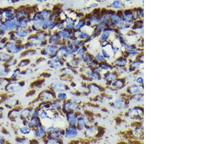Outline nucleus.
I'll return each instance as SVG.
<instances>
[{"instance_id":"1","label":"nucleus","mask_w":218,"mask_h":144,"mask_svg":"<svg viewBox=\"0 0 218 144\" xmlns=\"http://www.w3.org/2000/svg\"><path fill=\"white\" fill-rule=\"evenodd\" d=\"M126 119L141 120L144 119V108L141 105H136L128 109L125 112L118 114L114 117V120L116 125L123 123Z\"/></svg>"},{"instance_id":"2","label":"nucleus","mask_w":218,"mask_h":144,"mask_svg":"<svg viewBox=\"0 0 218 144\" xmlns=\"http://www.w3.org/2000/svg\"><path fill=\"white\" fill-rule=\"evenodd\" d=\"M83 136L91 144H96L104 137L106 132V128L98 122L88 126L83 132Z\"/></svg>"},{"instance_id":"3","label":"nucleus","mask_w":218,"mask_h":144,"mask_svg":"<svg viewBox=\"0 0 218 144\" xmlns=\"http://www.w3.org/2000/svg\"><path fill=\"white\" fill-rule=\"evenodd\" d=\"M99 117L98 115L89 110L79 112L76 127L80 132H83L88 126L96 122V119Z\"/></svg>"},{"instance_id":"4","label":"nucleus","mask_w":218,"mask_h":144,"mask_svg":"<svg viewBox=\"0 0 218 144\" xmlns=\"http://www.w3.org/2000/svg\"><path fill=\"white\" fill-rule=\"evenodd\" d=\"M119 138L125 140H144V129L140 128L130 127L119 130L117 132Z\"/></svg>"},{"instance_id":"5","label":"nucleus","mask_w":218,"mask_h":144,"mask_svg":"<svg viewBox=\"0 0 218 144\" xmlns=\"http://www.w3.org/2000/svg\"><path fill=\"white\" fill-rule=\"evenodd\" d=\"M83 111V106L71 100H67L63 102L62 112L64 115L68 112H80Z\"/></svg>"},{"instance_id":"6","label":"nucleus","mask_w":218,"mask_h":144,"mask_svg":"<svg viewBox=\"0 0 218 144\" xmlns=\"http://www.w3.org/2000/svg\"><path fill=\"white\" fill-rule=\"evenodd\" d=\"M129 104L128 95H126L125 94L110 103L111 107L118 110L126 109L128 107Z\"/></svg>"},{"instance_id":"7","label":"nucleus","mask_w":218,"mask_h":144,"mask_svg":"<svg viewBox=\"0 0 218 144\" xmlns=\"http://www.w3.org/2000/svg\"><path fill=\"white\" fill-rule=\"evenodd\" d=\"M80 132L76 126L68 125L64 128V138L67 139H74L79 136Z\"/></svg>"},{"instance_id":"8","label":"nucleus","mask_w":218,"mask_h":144,"mask_svg":"<svg viewBox=\"0 0 218 144\" xmlns=\"http://www.w3.org/2000/svg\"><path fill=\"white\" fill-rule=\"evenodd\" d=\"M39 101L51 103L56 99V95L55 93L51 90H45L41 93L38 98Z\"/></svg>"},{"instance_id":"9","label":"nucleus","mask_w":218,"mask_h":144,"mask_svg":"<svg viewBox=\"0 0 218 144\" xmlns=\"http://www.w3.org/2000/svg\"><path fill=\"white\" fill-rule=\"evenodd\" d=\"M20 125L17 128V133L18 136H25L30 138L32 136V129L26 125L24 124L23 121L19 124Z\"/></svg>"},{"instance_id":"10","label":"nucleus","mask_w":218,"mask_h":144,"mask_svg":"<svg viewBox=\"0 0 218 144\" xmlns=\"http://www.w3.org/2000/svg\"><path fill=\"white\" fill-rule=\"evenodd\" d=\"M23 122L32 130L36 129L43 125L42 121L39 117H31L26 121H23Z\"/></svg>"},{"instance_id":"11","label":"nucleus","mask_w":218,"mask_h":144,"mask_svg":"<svg viewBox=\"0 0 218 144\" xmlns=\"http://www.w3.org/2000/svg\"><path fill=\"white\" fill-rule=\"evenodd\" d=\"M78 114L79 112H71L65 114V119L68 125L76 126L78 118Z\"/></svg>"},{"instance_id":"12","label":"nucleus","mask_w":218,"mask_h":144,"mask_svg":"<svg viewBox=\"0 0 218 144\" xmlns=\"http://www.w3.org/2000/svg\"><path fill=\"white\" fill-rule=\"evenodd\" d=\"M53 113L54 111L51 109L42 110L39 114V118H40L42 122L46 121H52Z\"/></svg>"},{"instance_id":"13","label":"nucleus","mask_w":218,"mask_h":144,"mask_svg":"<svg viewBox=\"0 0 218 144\" xmlns=\"http://www.w3.org/2000/svg\"><path fill=\"white\" fill-rule=\"evenodd\" d=\"M39 141L28 137L18 136L16 139V144H38Z\"/></svg>"},{"instance_id":"14","label":"nucleus","mask_w":218,"mask_h":144,"mask_svg":"<svg viewBox=\"0 0 218 144\" xmlns=\"http://www.w3.org/2000/svg\"><path fill=\"white\" fill-rule=\"evenodd\" d=\"M33 107L31 106L30 107L26 108L21 110L20 112V119L21 121L25 122L32 117V111Z\"/></svg>"},{"instance_id":"15","label":"nucleus","mask_w":218,"mask_h":144,"mask_svg":"<svg viewBox=\"0 0 218 144\" xmlns=\"http://www.w3.org/2000/svg\"><path fill=\"white\" fill-rule=\"evenodd\" d=\"M21 110L16 108H13L9 111L8 114V117L11 121L18 122L20 119V112Z\"/></svg>"},{"instance_id":"16","label":"nucleus","mask_w":218,"mask_h":144,"mask_svg":"<svg viewBox=\"0 0 218 144\" xmlns=\"http://www.w3.org/2000/svg\"><path fill=\"white\" fill-rule=\"evenodd\" d=\"M47 137L54 139L64 140V128L61 130H56V131L48 133Z\"/></svg>"},{"instance_id":"17","label":"nucleus","mask_w":218,"mask_h":144,"mask_svg":"<svg viewBox=\"0 0 218 144\" xmlns=\"http://www.w3.org/2000/svg\"><path fill=\"white\" fill-rule=\"evenodd\" d=\"M51 109L55 112H62L63 102L56 99L50 103Z\"/></svg>"},{"instance_id":"18","label":"nucleus","mask_w":218,"mask_h":144,"mask_svg":"<svg viewBox=\"0 0 218 144\" xmlns=\"http://www.w3.org/2000/svg\"><path fill=\"white\" fill-rule=\"evenodd\" d=\"M143 87L138 86V85H133L128 88L127 92L130 95H134L137 94L143 93Z\"/></svg>"},{"instance_id":"19","label":"nucleus","mask_w":218,"mask_h":144,"mask_svg":"<svg viewBox=\"0 0 218 144\" xmlns=\"http://www.w3.org/2000/svg\"><path fill=\"white\" fill-rule=\"evenodd\" d=\"M52 89L53 91L55 92L61 93L64 92L66 90V87L64 85L63 83H53L52 85Z\"/></svg>"},{"instance_id":"20","label":"nucleus","mask_w":218,"mask_h":144,"mask_svg":"<svg viewBox=\"0 0 218 144\" xmlns=\"http://www.w3.org/2000/svg\"><path fill=\"white\" fill-rule=\"evenodd\" d=\"M115 144H144V141L138 140H125L120 139Z\"/></svg>"},{"instance_id":"21","label":"nucleus","mask_w":218,"mask_h":144,"mask_svg":"<svg viewBox=\"0 0 218 144\" xmlns=\"http://www.w3.org/2000/svg\"><path fill=\"white\" fill-rule=\"evenodd\" d=\"M90 144L88 141L84 139L83 137H79L74 139L70 140L66 144Z\"/></svg>"},{"instance_id":"22","label":"nucleus","mask_w":218,"mask_h":144,"mask_svg":"<svg viewBox=\"0 0 218 144\" xmlns=\"http://www.w3.org/2000/svg\"><path fill=\"white\" fill-rule=\"evenodd\" d=\"M89 93L94 95H98L99 94H101L102 90L98 86L92 84L88 87Z\"/></svg>"},{"instance_id":"23","label":"nucleus","mask_w":218,"mask_h":144,"mask_svg":"<svg viewBox=\"0 0 218 144\" xmlns=\"http://www.w3.org/2000/svg\"><path fill=\"white\" fill-rule=\"evenodd\" d=\"M43 144H65L64 140H57L46 137L42 140Z\"/></svg>"},{"instance_id":"24","label":"nucleus","mask_w":218,"mask_h":144,"mask_svg":"<svg viewBox=\"0 0 218 144\" xmlns=\"http://www.w3.org/2000/svg\"><path fill=\"white\" fill-rule=\"evenodd\" d=\"M18 104V101L16 99L10 98L5 101V106L9 109H12Z\"/></svg>"},{"instance_id":"25","label":"nucleus","mask_w":218,"mask_h":144,"mask_svg":"<svg viewBox=\"0 0 218 144\" xmlns=\"http://www.w3.org/2000/svg\"><path fill=\"white\" fill-rule=\"evenodd\" d=\"M20 84L17 83H11L7 87V91L10 93L16 92L20 90Z\"/></svg>"},{"instance_id":"26","label":"nucleus","mask_w":218,"mask_h":144,"mask_svg":"<svg viewBox=\"0 0 218 144\" xmlns=\"http://www.w3.org/2000/svg\"><path fill=\"white\" fill-rule=\"evenodd\" d=\"M130 127L140 128L144 129V120H133L131 121L129 124Z\"/></svg>"},{"instance_id":"27","label":"nucleus","mask_w":218,"mask_h":144,"mask_svg":"<svg viewBox=\"0 0 218 144\" xmlns=\"http://www.w3.org/2000/svg\"><path fill=\"white\" fill-rule=\"evenodd\" d=\"M68 98L67 94L65 92L58 93L56 95V99L62 102L66 101L68 100Z\"/></svg>"},{"instance_id":"28","label":"nucleus","mask_w":218,"mask_h":144,"mask_svg":"<svg viewBox=\"0 0 218 144\" xmlns=\"http://www.w3.org/2000/svg\"><path fill=\"white\" fill-rule=\"evenodd\" d=\"M5 25L8 29H13L17 25V23L15 20H8L6 21Z\"/></svg>"},{"instance_id":"29","label":"nucleus","mask_w":218,"mask_h":144,"mask_svg":"<svg viewBox=\"0 0 218 144\" xmlns=\"http://www.w3.org/2000/svg\"><path fill=\"white\" fill-rule=\"evenodd\" d=\"M41 111V109L38 106L33 108L32 111V117H39Z\"/></svg>"},{"instance_id":"30","label":"nucleus","mask_w":218,"mask_h":144,"mask_svg":"<svg viewBox=\"0 0 218 144\" xmlns=\"http://www.w3.org/2000/svg\"><path fill=\"white\" fill-rule=\"evenodd\" d=\"M123 85V83L121 82L120 81H115L113 82H112L111 83V86L115 88H120Z\"/></svg>"},{"instance_id":"31","label":"nucleus","mask_w":218,"mask_h":144,"mask_svg":"<svg viewBox=\"0 0 218 144\" xmlns=\"http://www.w3.org/2000/svg\"><path fill=\"white\" fill-rule=\"evenodd\" d=\"M43 25V20L41 17H39L35 20L34 25L36 28H40Z\"/></svg>"},{"instance_id":"32","label":"nucleus","mask_w":218,"mask_h":144,"mask_svg":"<svg viewBox=\"0 0 218 144\" xmlns=\"http://www.w3.org/2000/svg\"><path fill=\"white\" fill-rule=\"evenodd\" d=\"M126 61L125 59L123 58H120V59H118L116 61L115 63L116 65L118 66H120V67H123L126 64Z\"/></svg>"},{"instance_id":"33","label":"nucleus","mask_w":218,"mask_h":144,"mask_svg":"<svg viewBox=\"0 0 218 144\" xmlns=\"http://www.w3.org/2000/svg\"><path fill=\"white\" fill-rule=\"evenodd\" d=\"M122 6H123L122 2L121 1H114L113 3V5H112L113 8H116V9L120 8H122Z\"/></svg>"},{"instance_id":"34","label":"nucleus","mask_w":218,"mask_h":144,"mask_svg":"<svg viewBox=\"0 0 218 144\" xmlns=\"http://www.w3.org/2000/svg\"><path fill=\"white\" fill-rule=\"evenodd\" d=\"M46 52L50 54H54L57 51V48L53 46H49L46 48Z\"/></svg>"},{"instance_id":"35","label":"nucleus","mask_w":218,"mask_h":144,"mask_svg":"<svg viewBox=\"0 0 218 144\" xmlns=\"http://www.w3.org/2000/svg\"><path fill=\"white\" fill-rule=\"evenodd\" d=\"M111 20L112 23H117L118 24L119 23H121L120 17L117 15H113L111 17Z\"/></svg>"},{"instance_id":"36","label":"nucleus","mask_w":218,"mask_h":144,"mask_svg":"<svg viewBox=\"0 0 218 144\" xmlns=\"http://www.w3.org/2000/svg\"><path fill=\"white\" fill-rule=\"evenodd\" d=\"M53 25V20H46L43 25V28L44 29L48 28L49 27Z\"/></svg>"},{"instance_id":"37","label":"nucleus","mask_w":218,"mask_h":144,"mask_svg":"<svg viewBox=\"0 0 218 144\" xmlns=\"http://www.w3.org/2000/svg\"><path fill=\"white\" fill-rule=\"evenodd\" d=\"M61 35L65 38H70V33L66 31H62L60 33Z\"/></svg>"},{"instance_id":"38","label":"nucleus","mask_w":218,"mask_h":144,"mask_svg":"<svg viewBox=\"0 0 218 144\" xmlns=\"http://www.w3.org/2000/svg\"><path fill=\"white\" fill-rule=\"evenodd\" d=\"M133 18V14L131 13H126L125 15L124 16L123 20L125 21H129Z\"/></svg>"},{"instance_id":"39","label":"nucleus","mask_w":218,"mask_h":144,"mask_svg":"<svg viewBox=\"0 0 218 144\" xmlns=\"http://www.w3.org/2000/svg\"><path fill=\"white\" fill-rule=\"evenodd\" d=\"M41 18H47L49 17L50 15V13L48 11H42V12L41 13Z\"/></svg>"},{"instance_id":"40","label":"nucleus","mask_w":218,"mask_h":144,"mask_svg":"<svg viewBox=\"0 0 218 144\" xmlns=\"http://www.w3.org/2000/svg\"><path fill=\"white\" fill-rule=\"evenodd\" d=\"M27 33L26 31H20L17 32L16 34H17L18 37H25L27 35Z\"/></svg>"},{"instance_id":"41","label":"nucleus","mask_w":218,"mask_h":144,"mask_svg":"<svg viewBox=\"0 0 218 144\" xmlns=\"http://www.w3.org/2000/svg\"><path fill=\"white\" fill-rule=\"evenodd\" d=\"M50 64H51V67H54V68H55V67H59L61 66L60 63H59L58 61H56V60L51 61Z\"/></svg>"},{"instance_id":"42","label":"nucleus","mask_w":218,"mask_h":144,"mask_svg":"<svg viewBox=\"0 0 218 144\" xmlns=\"http://www.w3.org/2000/svg\"><path fill=\"white\" fill-rule=\"evenodd\" d=\"M109 37V33L108 32H105L101 35V38L103 40H107Z\"/></svg>"},{"instance_id":"43","label":"nucleus","mask_w":218,"mask_h":144,"mask_svg":"<svg viewBox=\"0 0 218 144\" xmlns=\"http://www.w3.org/2000/svg\"><path fill=\"white\" fill-rule=\"evenodd\" d=\"M8 58V55H6L5 53H1L0 55V59L3 60V61H5Z\"/></svg>"},{"instance_id":"44","label":"nucleus","mask_w":218,"mask_h":144,"mask_svg":"<svg viewBox=\"0 0 218 144\" xmlns=\"http://www.w3.org/2000/svg\"><path fill=\"white\" fill-rule=\"evenodd\" d=\"M88 75L89 76H90L91 77L93 78L94 79H97L99 78V75L98 74L94 73V72H89Z\"/></svg>"},{"instance_id":"45","label":"nucleus","mask_w":218,"mask_h":144,"mask_svg":"<svg viewBox=\"0 0 218 144\" xmlns=\"http://www.w3.org/2000/svg\"><path fill=\"white\" fill-rule=\"evenodd\" d=\"M83 25H84V21H83V20H80L79 22L77 24V25L75 26V29H80V28H81Z\"/></svg>"},{"instance_id":"46","label":"nucleus","mask_w":218,"mask_h":144,"mask_svg":"<svg viewBox=\"0 0 218 144\" xmlns=\"http://www.w3.org/2000/svg\"><path fill=\"white\" fill-rule=\"evenodd\" d=\"M7 142L5 136L1 135L0 137V144H5Z\"/></svg>"},{"instance_id":"47","label":"nucleus","mask_w":218,"mask_h":144,"mask_svg":"<svg viewBox=\"0 0 218 144\" xmlns=\"http://www.w3.org/2000/svg\"><path fill=\"white\" fill-rule=\"evenodd\" d=\"M67 25V27L69 28H70L73 27L74 24H73V21L71 20H69L68 21V23H67V25Z\"/></svg>"},{"instance_id":"48","label":"nucleus","mask_w":218,"mask_h":144,"mask_svg":"<svg viewBox=\"0 0 218 144\" xmlns=\"http://www.w3.org/2000/svg\"><path fill=\"white\" fill-rule=\"evenodd\" d=\"M89 37V35H88L87 33H84V32H82L80 35V37L81 38H87Z\"/></svg>"},{"instance_id":"49","label":"nucleus","mask_w":218,"mask_h":144,"mask_svg":"<svg viewBox=\"0 0 218 144\" xmlns=\"http://www.w3.org/2000/svg\"><path fill=\"white\" fill-rule=\"evenodd\" d=\"M84 60H85V62H90L91 60V57L90 55H86L85 56Z\"/></svg>"},{"instance_id":"50","label":"nucleus","mask_w":218,"mask_h":144,"mask_svg":"<svg viewBox=\"0 0 218 144\" xmlns=\"http://www.w3.org/2000/svg\"><path fill=\"white\" fill-rule=\"evenodd\" d=\"M91 22L92 23H98L99 21V19H98V18H96V17H93L90 20Z\"/></svg>"},{"instance_id":"51","label":"nucleus","mask_w":218,"mask_h":144,"mask_svg":"<svg viewBox=\"0 0 218 144\" xmlns=\"http://www.w3.org/2000/svg\"><path fill=\"white\" fill-rule=\"evenodd\" d=\"M142 63H140V61H138L136 62H135L133 64V68H134V69L137 68H138L139 66L140 65V64Z\"/></svg>"},{"instance_id":"52","label":"nucleus","mask_w":218,"mask_h":144,"mask_svg":"<svg viewBox=\"0 0 218 144\" xmlns=\"http://www.w3.org/2000/svg\"><path fill=\"white\" fill-rule=\"evenodd\" d=\"M96 59H98L99 61H103L105 60V59H104V58L103 57V56L100 55H96Z\"/></svg>"},{"instance_id":"53","label":"nucleus","mask_w":218,"mask_h":144,"mask_svg":"<svg viewBox=\"0 0 218 144\" xmlns=\"http://www.w3.org/2000/svg\"><path fill=\"white\" fill-rule=\"evenodd\" d=\"M105 27V24L104 23H103L100 24V25H98V28L99 29V30L101 31L103 30V29H104Z\"/></svg>"},{"instance_id":"54","label":"nucleus","mask_w":218,"mask_h":144,"mask_svg":"<svg viewBox=\"0 0 218 144\" xmlns=\"http://www.w3.org/2000/svg\"><path fill=\"white\" fill-rule=\"evenodd\" d=\"M116 76V75L114 74V73H111L109 75L108 78L110 80H113V79H115Z\"/></svg>"},{"instance_id":"55","label":"nucleus","mask_w":218,"mask_h":144,"mask_svg":"<svg viewBox=\"0 0 218 144\" xmlns=\"http://www.w3.org/2000/svg\"><path fill=\"white\" fill-rule=\"evenodd\" d=\"M0 29L2 31H6L8 28L5 25H0Z\"/></svg>"},{"instance_id":"56","label":"nucleus","mask_w":218,"mask_h":144,"mask_svg":"<svg viewBox=\"0 0 218 144\" xmlns=\"http://www.w3.org/2000/svg\"><path fill=\"white\" fill-rule=\"evenodd\" d=\"M84 52H85V50H84V49L83 48H81V49H80L79 50L78 52L77 53V54L80 55H83V54L84 53Z\"/></svg>"},{"instance_id":"57","label":"nucleus","mask_w":218,"mask_h":144,"mask_svg":"<svg viewBox=\"0 0 218 144\" xmlns=\"http://www.w3.org/2000/svg\"><path fill=\"white\" fill-rule=\"evenodd\" d=\"M137 82L138 83H140V84H143L144 83V80L143 78L141 77L138 78L137 79Z\"/></svg>"},{"instance_id":"58","label":"nucleus","mask_w":218,"mask_h":144,"mask_svg":"<svg viewBox=\"0 0 218 144\" xmlns=\"http://www.w3.org/2000/svg\"><path fill=\"white\" fill-rule=\"evenodd\" d=\"M5 16H6L8 18H11V17H12V14L10 12H8L6 13V14H5Z\"/></svg>"},{"instance_id":"59","label":"nucleus","mask_w":218,"mask_h":144,"mask_svg":"<svg viewBox=\"0 0 218 144\" xmlns=\"http://www.w3.org/2000/svg\"><path fill=\"white\" fill-rule=\"evenodd\" d=\"M103 55H104V56H105V57L109 58V57H110V56H109V55L107 54V53H106V52L105 51H103Z\"/></svg>"},{"instance_id":"60","label":"nucleus","mask_w":218,"mask_h":144,"mask_svg":"<svg viewBox=\"0 0 218 144\" xmlns=\"http://www.w3.org/2000/svg\"><path fill=\"white\" fill-rule=\"evenodd\" d=\"M3 108H2L0 107V117H2V116H1V115H2V114H3Z\"/></svg>"},{"instance_id":"61","label":"nucleus","mask_w":218,"mask_h":144,"mask_svg":"<svg viewBox=\"0 0 218 144\" xmlns=\"http://www.w3.org/2000/svg\"><path fill=\"white\" fill-rule=\"evenodd\" d=\"M2 97H1V96H0V102H1V100H2Z\"/></svg>"},{"instance_id":"62","label":"nucleus","mask_w":218,"mask_h":144,"mask_svg":"<svg viewBox=\"0 0 218 144\" xmlns=\"http://www.w3.org/2000/svg\"><path fill=\"white\" fill-rule=\"evenodd\" d=\"M1 20H2V19H1V17H0V23H1Z\"/></svg>"},{"instance_id":"63","label":"nucleus","mask_w":218,"mask_h":144,"mask_svg":"<svg viewBox=\"0 0 218 144\" xmlns=\"http://www.w3.org/2000/svg\"><path fill=\"white\" fill-rule=\"evenodd\" d=\"M1 133H0V137H1Z\"/></svg>"}]
</instances>
